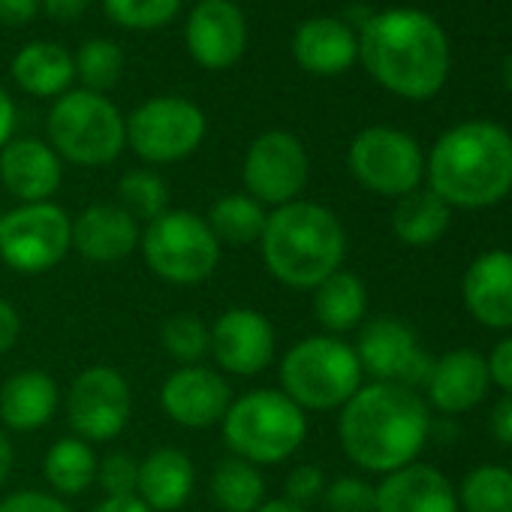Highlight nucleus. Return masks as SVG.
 I'll list each match as a JSON object with an SVG mask.
<instances>
[{"mask_svg": "<svg viewBox=\"0 0 512 512\" xmlns=\"http://www.w3.org/2000/svg\"><path fill=\"white\" fill-rule=\"evenodd\" d=\"M94 0H40V7L58 22H76L88 13Z\"/></svg>", "mask_w": 512, "mask_h": 512, "instance_id": "obj_45", "label": "nucleus"}, {"mask_svg": "<svg viewBox=\"0 0 512 512\" xmlns=\"http://www.w3.org/2000/svg\"><path fill=\"white\" fill-rule=\"evenodd\" d=\"M211 497L223 512H256L266 503V479L244 458H223L211 473Z\"/></svg>", "mask_w": 512, "mask_h": 512, "instance_id": "obj_31", "label": "nucleus"}, {"mask_svg": "<svg viewBox=\"0 0 512 512\" xmlns=\"http://www.w3.org/2000/svg\"><path fill=\"white\" fill-rule=\"evenodd\" d=\"M347 166L365 190L395 199L419 190L425 178V157L419 142L410 133L383 124L362 130L350 142Z\"/></svg>", "mask_w": 512, "mask_h": 512, "instance_id": "obj_11", "label": "nucleus"}, {"mask_svg": "<svg viewBox=\"0 0 512 512\" xmlns=\"http://www.w3.org/2000/svg\"><path fill=\"white\" fill-rule=\"evenodd\" d=\"M503 88H506V91L512 94V55H509V58L503 61Z\"/></svg>", "mask_w": 512, "mask_h": 512, "instance_id": "obj_50", "label": "nucleus"}, {"mask_svg": "<svg viewBox=\"0 0 512 512\" xmlns=\"http://www.w3.org/2000/svg\"><path fill=\"white\" fill-rule=\"evenodd\" d=\"M13 79L31 97L58 100L67 91H73L76 61L58 43H28L13 58Z\"/></svg>", "mask_w": 512, "mask_h": 512, "instance_id": "obj_26", "label": "nucleus"}, {"mask_svg": "<svg viewBox=\"0 0 512 512\" xmlns=\"http://www.w3.org/2000/svg\"><path fill=\"white\" fill-rule=\"evenodd\" d=\"M374 512H461L458 491L431 464H407L374 485Z\"/></svg>", "mask_w": 512, "mask_h": 512, "instance_id": "obj_20", "label": "nucleus"}, {"mask_svg": "<svg viewBox=\"0 0 512 512\" xmlns=\"http://www.w3.org/2000/svg\"><path fill=\"white\" fill-rule=\"evenodd\" d=\"M22 335V317L19 311L7 302V299H0V353H7L16 347Z\"/></svg>", "mask_w": 512, "mask_h": 512, "instance_id": "obj_43", "label": "nucleus"}, {"mask_svg": "<svg viewBox=\"0 0 512 512\" xmlns=\"http://www.w3.org/2000/svg\"><path fill=\"white\" fill-rule=\"evenodd\" d=\"M163 350L181 365H199L211 353V332L193 314H175L160 329Z\"/></svg>", "mask_w": 512, "mask_h": 512, "instance_id": "obj_35", "label": "nucleus"}, {"mask_svg": "<svg viewBox=\"0 0 512 512\" xmlns=\"http://www.w3.org/2000/svg\"><path fill=\"white\" fill-rule=\"evenodd\" d=\"M311 160L299 136L290 130H269L256 136L244 154L241 181L247 196L260 205H290L308 187Z\"/></svg>", "mask_w": 512, "mask_h": 512, "instance_id": "obj_12", "label": "nucleus"}, {"mask_svg": "<svg viewBox=\"0 0 512 512\" xmlns=\"http://www.w3.org/2000/svg\"><path fill=\"white\" fill-rule=\"evenodd\" d=\"M16 133V103L13 97L0 88V148H4Z\"/></svg>", "mask_w": 512, "mask_h": 512, "instance_id": "obj_46", "label": "nucleus"}, {"mask_svg": "<svg viewBox=\"0 0 512 512\" xmlns=\"http://www.w3.org/2000/svg\"><path fill=\"white\" fill-rule=\"evenodd\" d=\"M377 491L362 476H338L326 482L323 503L329 512H374Z\"/></svg>", "mask_w": 512, "mask_h": 512, "instance_id": "obj_37", "label": "nucleus"}, {"mask_svg": "<svg viewBox=\"0 0 512 512\" xmlns=\"http://www.w3.org/2000/svg\"><path fill=\"white\" fill-rule=\"evenodd\" d=\"M452 223V208L434 190H413L398 199L392 211V232L407 247L437 244Z\"/></svg>", "mask_w": 512, "mask_h": 512, "instance_id": "obj_28", "label": "nucleus"}, {"mask_svg": "<svg viewBox=\"0 0 512 512\" xmlns=\"http://www.w3.org/2000/svg\"><path fill=\"white\" fill-rule=\"evenodd\" d=\"M58 410V383L46 371H19L0 389V425L40 431Z\"/></svg>", "mask_w": 512, "mask_h": 512, "instance_id": "obj_25", "label": "nucleus"}, {"mask_svg": "<svg viewBox=\"0 0 512 512\" xmlns=\"http://www.w3.org/2000/svg\"><path fill=\"white\" fill-rule=\"evenodd\" d=\"M326 491V473L317 464H299L290 470L287 482H284V500L296 503V506H308L317 497H323Z\"/></svg>", "mask_w": 512, "mask_h": 512, "instance_id": "obj_39", "label": "nucleus"}, {"mask_svg": "<svg viewBox=\"0 0 512 512\" xmlns=\"http://www.w3.org/2000/svg\"><path fill=\"white\" fill-rule=\"evenodd\" d=\"M220 425L229 452L256 467L284 464L308 437L305 410L281 389H253L235 398Z\"/></svg>", "mask_w": 512, "mask_h": 512, "instance_id": "obj_5", "label": "nucleus"}, {"mask_svg": "<svg viewBox=\"0 0 512 512\" xmlns=\"http://www.w3.org/2000/svg\"><path fill=\"white\" fill-rule=\"evenodd\" d=\"M467 314L485 329H512V250H485L461 278Z\"/></svg>", "mask_w": 512, "mask_h": 512, "instance_id": "obj_18", "label": "nucleus"}, {"mask_svg": "<svg viewBox=\"0 0 512 512\" xmlns=\"http://www.w3.org/2000/svg\"><path fill=\"white\" fill-rule=\"evenodd\" d=\"M76 79L85 85V91L103 94L112 85H118L124 73V52L112 40H88L76 52Z\"/></svg>", "mask_w": 512, "mask_h": 512, "instance_id": "obj_34", "label": "nucleus"}, {"mask_svg": "<svg viewBox=\"0 0 512 512\" xmlns=\"http://www.w3.org/2000/svg\"><path fill=\"white\" fill-rule=\"evenodd\" d=\"M73 250V217L55 202L19 205L0 217V260L19 275L52 272Z\"/></svg>", "mask_w": 512, "mask_h": 512, "instance_id": "obj_9", "label": "nucleus"}, {"mask_svg": "<svg viewBox=\"0 0 512 512\" xmlns=\"http://www.w3.org/2000/svg\"><path fill=\"white\" fill-rule=\"evenodd\" d=\"M103 10L127 31H154L178 16L181 0H103Z\"/></svg>", "mask_w": 512, "mask_h": 512, "instance_id": "obj_36", "label": "nucleus"}, {"mask_svg": "<svg viewBox=\"0 0 512 512\" xmlns=\"http://www.w3.org/2000/svg\"><path fill=\"white\" fill-rule=\"evenodd\" d=\"M13 461H16V449H13V440L7 437L4 425H0V485H4L13 473Z\"/></svg>", "mask_w": 512, "mask_h": 512, "instance_id": "obj_48", "label": "nucleus"}, {"mask_svg": "<svg viewBox=\"0 0 512 512\" xmlns=\"http://www.w3.org/2000/svg\"><path fill=\"white\" fill-rule=\"evenodd\" d=\"M293 58L314 76H341L359 58V34L341 19H308L293 37Z\"/></svg>", "mask_w": 512, "mask_h": 512, "instance_id": "obj_23", "label": "nucleus"}, {"mask_svg": "<svg viewBox=\"0 0 512 512\" xmlns=\"http://www.w3.org/2000/svg\"><path fill=\"white\" fill-rule=\"evenodd\" d=\"M256 512H308V509L305 506H296V503H290L284 497H278V500H266Z\"/></svg>", "mask_w": 512, "mask_h": 512, "instance_id": "obj_49", "label": "nucleus"}, {"mask_svg": "<svg viewBox=\"0 0 512 512\" xmlns=\"http://www.w3.org/2000/svg\"><path fill=\"white\" fill-rule=\"evenodd\" d=\"M40 10V0H0V25L22 28L34 22Z\"/></svg>", "mask_w": 512, "mask_h": 512, "instance_id": "obj_42", "label": "nucleus"}, {"mask_svg": "<svg viewBox=\"0 0 512 512\" xmlns=\"http://www.w3.org/2000/svg\"><path fill=\"white\" fill-rule=\"evenodd\" d=\"M353 344L338 335H311L281 359V392L302 410H341L362 389Z\"/></svg>", "mask_w": 512, "mask_h": 512, "instance_id": "obj_6", "label": "nucleus"}, {"mask_svg": "<svg viewBox=\"0 0 512 512\" xmlns=\"http://www.w3.org/2000/svg\"><path fill=\"white\" fill-rule=\"evenodd\" d=\"M97 482L106 497H133L139 482V458L127 452H112L97 467Z\"/></svg>", "mask_w": 512, "mask_h": 512, "instance_id": "obj_38", "label": "nucleus"}, {"mask_svg": "<svg viewBox=\"0 0 512 512\" xmlns=\"http://www.w3.org/2000/svg\"><path fill=\"white\" fill-rule=\"evenodd\" d=\"M491 434L497 443L512 446V392H506L491 410Z\"/></svg>", "mask_w": 512, "mask_h": 512, "instance_id": "obj_44", "label": "nucleus"}, {"mask_svg": "<svg viewBox=\"0 0 512 512\" xmlns=\"http://www.w3.org/2000/svg\"><path fill=\"white\" fill-rule=\"evenodd\" d=\"M64 181V160L43 139H10L0 148V184L22 205L52 202Z\"/></svg>", "mask_w": 512, "mask_h": 512, "instance_id": "obj_19", "label": "nucleus"}, {"mask_svg": "<svg viewBox=\"0 0 512 512\" xmlns=\"http://www.w3.org/2000/svg\"><path fill=\"white\" fill-rule=\"evenodd\" d=\"M314 314L329 335H344L362 326L368 314V287L359 275L338 269L314 287Z\"/></svg>", "mask_w": 512, "mask_h": 512, "instance_id": "obj_27", "label": "nucleus"}, {"mask_svg": "<svg viewBox=\"0 0 512 512\" xmlns=\"http://www.w3.org/2000/svg\"><path fill=\"white\" fill-rule=\"evenodd\" d=\"M425 175L449 208H491L512 190V136L494 121L455 124L434 142Z\"/></svg>", "mask_w": 512, "mask_h": 512, "instance_id": "obj_3", "label": "nucleus"}, {"mask_svg": "<svg viewBox=\"0 0 512 512\" xmlns=\"http://www.w3.org/2000/svg\"><path fill=\"white\" fill-rule=\"evenodd\" d=\"M139 223L118 202L88 205L73 220V250L88 263H121L139 247Z\"/></svg>", "mask_w": 512, "mask_h": 512, "instance_id": "obj_21", "label": "nucleus"}, {"mask_svg": "<svg viewBox=\"0 0 512 512\" xmlns=\"http://www.w3.org/2000/svg\"><path fill=\"white\" fill-rule=\"evenodd\" d=\"M0 512H73L52 491H13L0 500Z\"/></svg>", "mask_w": 512, "mask_h": 512, "instance_id": "obj_40", "label": "nucleus"}, {"mask_svg": "<svg viewBox=\"0 0 512 512\" xmlns=\"http://www.w3.org/2000/svg\"><path fill=\"white\" fill-rule=\"evenodd\" d=\"M91 512H151V509L133 494V497H106Z\"/></svg>", "mask_w": 512, "mask_h": 512, "instance_id": "obj_47", "label": "nucleus"}, {"mask_svg": "<svg viewBox=\"0 0 512 512\" xmlns=\"http://www.w3.org/2000/svg\"><path fill=\"white\" fill-rule=\"evenodd\" d=\"M0 217H4V214H0Z\"/></svg>", "mask_w": 512, "mask_h": 512, "instance_id": "obj_51", "label": "nucleus"}, {"mask_svg": "<svg viewBox=\"0 0 512 512\" xmlns=\"http://www.w3.org/2000/svg\"><path fill=\"white\" fill-rule=\"evenodd\" d=\"M190 58L205 70H229L247 49V22L232 0H199L184 25Z\"/></svg>", "mask_w": 512, "mask_h": 512, "instance_id": "obj_16", "label": "nucleus"}, {"mask_svg": "<svg viewBox=\"0 0 512 512\" xmlns=\"http://www.w3.org/2000/svg\"><path fill=\"white\" fill-rule=\"evenodd\" d=\"M229 404L232 386L205 365H181L160 386V407L181 428H211L223 422Z\"/></svg>", "mask_w": 512, "mask_h": 512, "instance_id": "obj_17", "label": "nucleus"}, {"mask_svg": "<svg viewBox=\"0 0 512 512\" xmlns=\"http://www.w3.org/2000/svg\"><path fill=\"white\" fill-rule=\"evenodd\" d=\"M356 356L374 383H398L407 389L425 386L434 359L422 353L416 332L398 317H377L362 326L356 341Z\"/></svg>", "mask_w": 512, "mask_h": 512, "instance_id": "obj_14", "label": "nucleus"}, {"mask_svg": "<svg viewBox=\"0 0 512 512\" xmlns=\"http://www.w3.org/2000/svg\"><path fill=\"white\" fill-rule=\"evenodd\" d=\"M488 365L473 350H452L434 359L425 380L428 404L440 413H464L488 395Z\"/></svg>", "mask_w": 512, "mask_h": 512, "instance_id": "obj_22", "label": "nucleus"}, {"mask_svg": "<svg viewBox=\"0 0 512 512\" xmlns=\"http://www.w3.org/2000/svg\"><path fill=\"white\" fill-rule=\"evenodd\" d=\"M97 452L82 437H61L43 458V473L52 491L58 494H82L97 482Z\"/></svg>", "mask_w": 512, "mask_h": 512, "instance_id": "obj_29", "label": "nucleus"}, {"mask_svg": "<svg viewBox=\"0 0 512 512\" xmlns=\"http://www.w3.org/2000/svg\"><path fill=\"white\" fill-rule=\"evenodd\" d=\"M461 512H512V470L500 464L473 467L458 488Z\"/></svg>", "mask_w": 512, "mask_h": 512, "instance_id": "obj_32", "label": "nucleus"}, {"mask_svg": "<svg viewBox=\"0 0 512 512\" xmlns=\"http://www.w3.org/2000/svg\"><path fill=\"white\" fill-rule=\"evenodd\" d=\"M205 220L220 244L244 247V244H260L269 211L247 193H226L211 205Z\"/></svg>", "mask_w": 512, "mask_h": 512, "instance_id": "obj_30", "label": "nucleus"}, {"mask_svg": "<svg viewBox=\"0 0 512 512\" xmlns=\"http://www.w3.org/2000/svg\"><path fill=\"white\" fill-rule=\"evenodd\" d=\"M220 247L223 244L211 232L208 220L184 208H169L157 220L145 223L139 235V250L148 269L175 287L208 281L220 266Z\"/></svg>", "mask_w": 512, "mask_h": 512, "instance_id": "obj_8", "label": "nucleus"}, {"mask_svg": "<svg viewBox=\"0 0 512 512\" xmlns=\"http://www.w3.org/2000/svg\"><path fill=\"white\" fill-rule=\"evenodd\" d=\"M260 253L275 281L293 290H314L344 266L347 232L326 205L296 199L269 214Z\"/></svg>", "mask_w": 512, "mask_h": 512, "instance_id": "obj_4", "label": "nucleus"}, {"mask_svg": "<svg viewBox=\"0 0 512 512\" xmlns=\"http://www.w3.org/2000/svg\"><path fill=\"white\" fill-rule=\"evenodd\" d=\"M211 332V353L220 371L235 377L263 374L275 359V326L266 314L253 308L223 311Z\"/></svg>", "mask_w": 512, "mask_h": 512, "instance_id": "obj_15", "label": "nucleus"}, {"mask_svg": "<svg viewBox=\"0 0 512 512\" xmlns=\"http://www.w3.org/2000/svg\"><path fill=\"white\" fill-rule=\"evenodd\" d=\"M133 398L124 374L112 365L85 368L67 392V422L88 443L115 440L130 422Z\"/></svg>", "mask_w": 512, "mask_h": 512, "instance_id": "obj_13", "label": "nucleus"}, {"mask_svg": "<svg viewBox=\"0 0 512 512\" xmlns=\"http://www.w3.org/2000/svg\"><path fill=\"white\" fill-rule=\"evenodd\" d=\"M431 413L416 389L368 383L344 407L338 437L344 455L368 473H395L419 458L428 443Z\"/></svg>", "mask_w": 512, "mask_h": 512, "instance_id": "obj_1", "label": "nucleus"}, {"mask_svg": "<svg viewBox=\"0 0 512 512\" xmlns=\"http://www.w3.org/2000/svg\"><path fill=\"white\" fill-rule=\"evenodd\" d=\"M118 205L139 223H151L169 211V187L151 169H133L118 181Z\"/></svg>", "mask_w": 512, "mask_h": 512, "instance_id": "obj_33", "label": "nucleus"}, {"mask_svg": "<svg viewBox=\"0 0 512 512\" xmlns=\"http://www.w3.org/2000/svg\"><path fill=\"white\" fill-rule=\"evenodd\" d=\"M127 145L148 163L187 160L205 139V112L187 97H151L124 121Z\"/></svg>", "mask_w": 512, "mask_h": 512, "instance_id": "obj_10", "label": "nucleus"}, {"mask_svg": "<svg viewBox=\"0 0 512 512\" xmlns=\"http://www.w3.org/2000/svg\"><path fill=\"white\" fill-rule=\"evenodd\" d=\"M196 485V470L187 452L175 446H160L139 461L136 497L151 512H175L181 509Z\"/></svg>", "mask_w": 512, "mask_h": 512, "instance_id": "obj_24", "label": "nucleus"}, {"mask_svg": "<svg viewBox=\"0 0 512 512\" xmlns=\"http://www.w3.org/2000/svg\"><path fill=\"white\" fill-rule=\"evenodd\" d=\"M359 58L386 91L404 100L434 97L446 85L452 67L443 28L413 7L371 16L359 34Z\"/></svg>", "mask_w": 512, "mask_h": 512, "instance_id": "obj_2", "label": "nucleus"}, {"mask_svg": "<svg viewBox=\"0 0 512 512\" xmlns=\"http://www.w3.org/2000/svg\"><path fill=\"white\" fill-rule=\"evenodd\" d=\"M49 145L76 166H109L127 145L124 115L106 94L67 91L49 112Z\"/></svg>", "mask_w": 512, "mask_h": 512, "instance_id": "obj_7", "label": "nucleus"}, {"mask_svg": "<svg viewBox=\"0 0 512 512\" xmlns=\"http://www.w3.org/2000/svg\"><path fill=\"white\" fill-rule=\"evenodd\" d=\"M491 383H497L503 392H512V335L497 341L491 356L485 359Z\"/></svg>", "mask_w": 512, "mask_h": 512, "instance_id": "obj_41", "label": "nucleus"}]
</instances>
